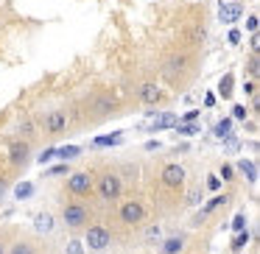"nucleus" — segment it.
<instances>
[{
	"mask_svg": "<svg viewBox=\"0 0 260 254\" xmlns=\"http://www.w3.org/2000/svg\"><path fill=\"white\" fill-rule=\"evenodd\" d=\"M196 64H199V51H190V48L182 45L171 48L159 62V79L171 87H185L196 73Z\"/></svg>",
	"mask_w": 260,
	"mask_h": 254,
	"instance_id": "nucleus-1",
	"label": "nucleus"
},
{
	"mask_svg": "<svg viewBox=\"0 0 260 254\" xmlns=\"http://www.w3.org/2000/svg\"><path fill=\"white\" fill-rule=\"evenodd\" d=\"M84 115H87V126H98L104 120L120 115V101L115 98L112 90H95L84 101Z\"/></svg>",
	"mask_w": 260,
	"mask_h": 254,
	"instance_id": "nucleus-2",
	"label": "nucleus"
},
{
	"mask_svg": "<svg viewBox=\"0 0 260 254\" xmlns=\"http://www.w3.org/2000/svg\"><path fill=\"white\" fill-rule=\"evenodd\" d=\"M40 126V134L45 137H64L70 131V120H68V109L64 106H48L40 112H31Z\"/></svg>",
	"mask_w": 260,
	"mask_h": 254,
	"instance_id": "nucleus-3",
	"label": "nucleus"
},
{
	"mask_svg": "<svg viewBox=\"0 0 260 254\" xmlns=\"http://www.w3.org/2000/svg\"><path fill=\"white\" fill-rule=\"evenodd\" d=\"M123 179L118 176L115 168H101L95 173V196L101 204H115L120 196H123Z\"/></svg>",
	"mask_w": 260,
	"mask_h": 254,
	"instance_id": "nucleus-4",
	"label": "nucleus"
},
{
	"mask_svg": "<svg viewBox=\"0 0 260 254\" xmlns=\"http://www.w3.org/2000/svg\"><path fill=\"white\" fill-rule=\"evenodd\" d=\"M92 221V209L84 201H64L62 204V226L70 232H81L87 229Z\"/></svg>",
	"mask_w": 260,
	"mask_h": 254,
	"instance_id": "nucleus-5",
	"label": "nucleus"
},
{
	"mask_svg": "<svg viewBox=\"0 0 260 254\" xmlns=\"http://www.w3.org/2000/svg\"><path fill=\"white\" fill-rule=\"evenodd\" d=\"M112 243H115V235H112V229H109L107 224H90L84 229V248L90 254L109 251V248H112Z\"/></svg>",
	"mask_w": 260,
	"mask_h": 254,
	"instance_id": "nucleus-6",
	"label": "nucleus"
},
{
	"mask_svg": "<svg viewBox=\"0 0 260 254\" xmlns=\"http://www.w3.org/2000/svg\"><path fill=\"white\" fill-rule=\"evenodd\" d=\"M64 193L73 198H90L95 196V170H73L68 173Z\"/></svg>",
	"mask_w": 260,
	"mask_h": 254,
	"instance_id": "nucleus-7",
	"label": "nucleus"
},
{
	"mask_svg": "<svg viewBox=\"0 0 260 254\" xmlns=\"http://www.w3.org/2000/svg\"><path fill=\"white\" fill-rule=\"evenodd\" d=\"M132 95H135L137 103H143V106L154 109V106H162L165 101H168V95H165V90L157 84L154 79H143L135 84V90H132Z\"/></svg>",
	"mask_w": 260,
	"mask_h": 254,
	"instance_id": "nucleus-8",
	"label": "nucleus"
},
{
	"mask_svg": "<svg viewBox=\"0 0 260 254\" xmlns=\"http://www.w3.org/2000/svg\"><path fill=\"white\" fill-rule=\"evenodd\" d=\"M118 221H120V226H126V229H137V226L146 221V204H143L140 198L123 201L118 207Z\"/></svg>",
	"mask_w": 260,
	"mask_h": 254,
	"instance_id": "nucleus-9",
	"label": "nucleus"
},
{
	"mask_svg": "<svg viewBox=\"0 0 260 254\" xmlns=\"http://www.w3.org/2000/svg\"><path fill=\"white\" fill-rule=\"evenodd\" d=\"M185 179H187V173L179 162H165L162 170H159V185L168 193H182L185 190Z\"/></svg>",
	"mask_w": 260,
	"mask_h": 254,
	"instance_id": "nucleus-10",
	"label": "nucleus"
},
{
	"mask_svg": "<svg viewBox=\"0 0 260 254\" xmlns=\"http://www.w3.org/2000/svg\"><path fill=\"white\" fill-rule=\"evenodd\" d=\"M31 154H34V142H28V140H20V137H14V140H9V151H6V157H9V165L12 168H25V165L31 162Z\"/></svg>",
	"mask_w": 260,
	"mask_h": 254,
	"instance_id": "nucleus-11",
	"label": "nucleus"
},
{
	"mask_svg": "<svg viewBox=\"0 0 260 254\" xmlns=\"http://www.w3.org/2000/svg\"><path fill=\"white\" fill-rule=\"evenodd\" d=\"M14 129H17L20 140H28V142L40 140V126H37V120H34V115H31V112H20L17 120H14Z\"/></svg>",
	"mask_w": 260,
	"mask_h": 254,
	"instance_id": "nucleus-12",
	"label": "nucleus"
},
{
	"mask_svg": "<svg viewBox=\"0 0 260 254\" xmlns=\"http://www.w3.org/2000/svg\"><path fill=\"white\" fill-rule=\"evenodd\" d=\"M204 42H207V28H204L202 23H193L185 28V34H182V48H190V51H199V48H204Z\"/></svg>",
	"mask_w": 260,
	"mask_h": 254,
	"instance_id": "nucleus-13",
	"label": "nucleus"
},
{
	"mask_svg": "<svg viewBox=\"0 0 260 254\" xmlns=\"http://www.w3.org/2000/svg\"><path fill=\"white\" fill-rule=\"evenodd\" d=\"M232 201V193H215L210 201H204L202 204V209H199V215H196V226L202 224L204 218H210V215L215 212V209H221V207H226V204Z\"/></svg>",
	"mask_w": 260,
	"mask_h": 254,
	"instance_id": "nucleus-14",
	"label": "nucleus"
},
{
	"mask_svg": "<svg viewBox=\"0 0 260 254\" xmlns=\"http://www.w3.org/2000/svg\"><path fill=\"white\" fill-rule=\"evenodd\" d=\"M185 248H187V235L185 232H176V235L165 237V240L159 243L157 254H185Z\"/></svg>",
	"mask_w": 260,
	"mask_h": 254,
	"instance_id": "nucleus-15",
	"label": "nucleus"
},
{
	"mask_svg": "<svg viewBox=\"0 0 260 254\" xmlns=\"http://www.w3.org/2000/svg\"><path fill=\"white\" fill-rule=\"evenodd\" d=\"M6 254H40V243H37L34 237H17V240L6 248Z\"/></svg>",
	"mask_w": 260,
	"mask_h": 254,
	"instance_id": "nucleus-16",
	"label": "nucleus"
},
{
	"mask_svg": "<svg viewBox=\"0 0 260 254\" xmlns=\"http://www.w3.org/2000/svg\"><path fill=\"white\" fill-rule=\"evenodd\" d=\"M115 170H118V176L123 179V185H126V182H129V185H135V182L140 179V165H137L135 159H129V162H120Z\"/></svg>",
	"mask_w": 260,
	"mask_h": 254,
	"instance_id": "nucleus-17",
	"label": "nucleus"
},
{
	"mask_svg": "<svg viewBox=\"0 0 260 254\" xmlns=\"http://www.w3.org/2000/svg\"><path fill=\"white\" fill-rule=\"evenodd\" d=\"M34 226H37L40 235H51V232L56 229V221H53L51 212H37L34 215Z\"/></svg>",
	"mask_w": 260,
	"mask_h": 254,
	"instance_id": "nucleus-18",
	"label": "nucleus"
},
{
	"mask_svg": "<svg viewBox=\"0 0 260 254\" xmlns=\"http://www.w3.org/2000/svg\"><path fill=\"white\" fill-rule=\"evenodd\" d=\"M241 12H243V6L241 3H224L221 6V23H238V17H241Z\"/></svg>",
	"mask_w": 260,
	"mask_h": 254,
	"instance_id": "nucleus-19",
	"label": "nucleus"
},
{
	"mask_svg": "<svg viewBox=\"0 0 260 254\" xmlns=\"http://www.w3.org/2000/svg\"><path fill=\"white\" fill-rule=\"evenodd\" d=\"M218 95L224 98V101H230V98L235 95V76L232 73H224V79L218 81Z\"/></svg>",
	"mask_w": 260,
	"mask_h": 254,
	"instance_id": "nucleus-20",
	"label": "nucleus"
},
{
	"mask_svg": "<svg viewBox=\"0 0 260 254\" xmlns=\"http://www.w3.org/2000/svg\"><path fill=\"white\" fill-rule=\"evenodd\" d=\"M176 120H179V118H176L174 112H162V115H159V118H157V120H154V123H151V131L174 129V126H176Z\"/></svg>",
	"mask_w": 260,
	"mask_h": 254,
	"instance_id": "nucleus-21",
	"label": "nucleus"
},
{
	"mask_svg": "<svg viewBox=\"0 0 260 254\" xmlns=\"http://www.w3.org/2000/svg\"><path fill=\"white\" fill-rule=\"evenodd\" d=\"M238 170L246 176L249 185H254V182H257V165H254L252 159H241V162H238Z\"/></svg>",
	"mask_w": 260,
	"mask_h": 254,
	"instance_id": "nucleus-22",
	"label": "nucleus"
},
{
	"mask_svg": "<svg viewBox=\"0 0 260 254\" xmlns=\"http://www.w3.org/2000/svg\"><path fill=\"white\" fill-rule=\"evenodd\" d=\"M243 70H246V76H249L252 81H257V76H260V59H257V53H249Z\"/></svg>",
	"mask_w": 260,
	"mask_h": 254,
	"instance_id": "nucleus-23",
	"label": "nucleus"
},
{
	"mask_svg": "<svg viewBox=\"0 0 260 254\" xmlns=\"http://www.w3.org/2000/svg\"><path fill=\"white\" fill-rule=\"evenodd\" d=\"M143 240H146V246H159V240H162V229H159V224L148 226L146 235H143Z\"/></svg>",
	"mask_w": 260,
	"mask_h": 254,
	"instance_id": "nucleus-24",
	"label": "nucleus"
},
{
	"mask_svg": "<svg viewBox=\"0 0 260 254\" xmlns=\"http://www.w3.org/2000/svg\"><path fill=\"white\" fill-rule=\"evenodd\" d=\"M79 154H81L79 146H64V148H56V151H53V157H56V159H64V162H68V159H76Z\"/></svg>",
	"mask_w": 260,
	"mask_h": 254,
	"instance_id": "nucleus-25",
	"label": "nucleus"
},
{
	"mask_svg": "<svg viewBox=\"0 0 260 254\" xmlns=\"http://www.w3.org/2000/svg\"><path fill=\"white\" fill-rule=\"evenodd\" d=\"M246 246H249V232H246V229H243V232H235V240H232L230 248H232L235 254H241Z\"/></svg>",
	"mask_w": 260,
	"mask_h": 254,
	"instance_id": "nucleus-26",
	"label": "nucleus"
},
{
	"mask_svg": "<svg viewBox=\"0 0 260 254\" xmlns=\"http://www.w3.org/2000/svg\"><path fill=\"white\" fill-rule=\"evenodd\" d=\"M120 140H123V137H120V131H115L112 137H95V140H92V146H95V148H104V146H118Z\"/></svg>",
	"mask_w": 260,
	"mask_h": 254,
	"instance_id": "nucleus-27",
	"label": "nucleus"
},
{
	"mask_svg": "<svg viewBox=\"0 0 260 254\" xmlns=\"http://www.w3.org/2000/svg\"><path fill=\"white\" fill-rule=\"evenodd\" d=\"M202 198H204V190H202V185L199 187H193L190 193H187V207H199V204H202Z\"/></svg>",
	"mask_w": 260,
	"mask_h": 254,
	"instance_id": "nucleus-28",
	"label": "nucleus"
},
{
	"mask_svg": "<svg viewBox=\"0 0 260 254\" xmlns=\"http://www.w3.org/2000/svg\"><path fill=\"white\" fill-rule=\"evenodd\" d=\"M174 129H176V134H182V137H190V134H199V131H202L196 123H176Z\"/></svg>",
	"mask_w": 260,
	"mask_h": 254,
	"instance_id": "nucleus-29",
	"label": "nucleus"
},
{
	"mask_svg": "<svg viewBox=\"0 0 260 254\" xmlns=\"http://www.w3.org/2000/svg\"><path fill=\"white\" fill-rule=\"evenodd\" d=\"M64 254H87V248H84V243L81 240H68V246H64Z\"/></svg>",
	"mask_w": 260,
	"mask_h": 254,
	"instance_id": "nucleus-30",
	"label": "nucleus"
},
{
	"mask_svg": "<svg viewBox=\"0 0 260 254\" xmlns=\"http://www.w3.org/2000/svg\"><path fill=\"white\" fill-rule=\"evenodd\" d=\"M218 179L226 182V185H230V182H235V168L224 162V165H221V170H218Z\"/></svg>",
	"mask_w": 260,
	"mask_h": 254,
	"instance_id": "nucleus-31",
	"label": "nucleus"
},
{
	"mask_svg": "<svg viewBox=\"0 0 260 254\" xmlns=\"http://www.w3.org/2000/svg\"><path fill=\"white\" fill-rule=\"evenodd\" d=\"M230 129H232V120L230 118L218 120V123H215V137H230Z\"/></svg>",
	"mask_w": 260,
	"mask_h": 254,
	"instance_id": "nucleus-32",
	"label": "nucleus"
},
{
	"mask_svg": "<svg viewBox=\"0 0 260 254\" xmlns=\"http://www.w3.org/2000/svg\"><path fill=\"white\" fill-rule=\"evenodd\" d=\"M31 193H34V185H31V182H23V185H17V190H14V196L20 198V201H23V198H28Z\"/></svg>",
	"mask_w": 260,
	"mask_h": 254,
	"instance_id": "nucleus-33",
	"label": "nucleus"
},
{
	"mask_svg": "<svg viewBox=\"0 0 260 254\" xmlns=\"http://www.w3.org/2000/svg\"><path fill=\"white\" fill-rule=\"evenodd\" d=\"M243 229H246V215L238 212L235 221H232V232H243Z\"/></svg>",
	"mask_w": 260,
	"mask_h": 254,
	"instance_id": "nucleus-34",
	"label": "nucleus"
},
{
	"mask_svg": "<svg viewBox=\"0 0 260 254\" xmlns=\"http://www.w3.org/2000/svg\"><path fill=\"white\" fill-rule=\"evenodd\" d=\"M221 185H224V182H221L218 176H207V185H204V187H207L210 193H218V190H221Z\"/></svg>",
	"mask_w": 260,
	"mask_h": 254,
	"instance_id": "nucleus-35",
	"label": "nucleus"
},
{
	"mask_svg": "<svg viewBox=\"0 0 260 254\" xmlns=\"http://www.w3.org/2000/svg\"><path fill=\"white\" fill-rule=\"evenodd\" d=\"M246 115H249V109L243 106V103H238V106H232V118H235V120H246Z\"/></svg>",
	"mask_w": 260,
	"mask_h": 254,
	"instance_id": "nucleus-36",
	"label": "nucleus"
},
{
	"mask_svg": "<svg viewBox=\"0 0 260 254\" xmlns=\"http://www.w3.org/2000/svg\"><path fill=\"white\" fill-rule=\"evenodd\" d=\"M68 173H70V168H68V165H56V168L45 170V176H68Z\"/></svg>",
	"mask_w": 260,
	"mask_h": 254,
	"instance_id": "nucleus-37",
	"label": "nucleus"
},
{
	"mask_svg": "<svg viewBox=\"0 0 260 254\" xmlns=\"http://www.w3.org/2000/svg\"><path fill=\"white\" fill-rule=\"evenodd\" d=\"M243 92H246L249 98H254V95H257V81H252V79L243 81Z\"/></svg>",
	"mask_w": 260,
	"mask_h": 254,
	"instance_id": "nucleus-38",
	"label": "nucleus"
},
{
	"mask_svg": "<svg viewBox=\"0 0 260 254\" xmlns=\"http://www.w3.org/2000/svg\"><path fill=\"white\" fill-rule=\"evenodd\" d=\"M196 118H199V109H190V112H185L179 120H176V123H193Z\"/></svg>",
	"mask_w": 260,
	"mask_h": 254,
	"instance_id": "nucleus-39",
	"label": "nucleus"
},
{
	"mask_svg": "<svg viewBox=\"0 0 260 254\" xmlns=\"http://www.w3.org/2000/svg\"><path fill=\"white\" fill-rule=\"evenodd\" d=\"M249 51H252V53H257V51H260V40H257V31H254V34H252V40H249Z\"/></svg>",
	"mask_w": 260,
	"mask_h": 254,
	"instance_id": "nucleus-40",
	"label": "nucleus"
},
{
	"mask_svg": "<svg viewBox=\"0 0 260 254\" xmlns=\"http://www.w3.org/2000/svg\"><path fill=\"white\" fill-rule=\"evenodd\" d=\"M246 28L252 31V34L257 31V14H249V20H246Z\"/></svg>",
	"mask_w": 260,
	"mask_h": 254,
	"instance_id": "nucleus-41",
	"label": "nucleus"
},
{
	"mask_svg": "<svg viewBox=\"0 0 260 254\" xmlns=\"http://www.w3.org/2000/svg\"><path fill=\"white\" fill-rule=\"evenodd\" d=\"M53 151H56V148H48V151L42 154V157H37V159H40L42 165H45V162H51V159H53Z\"/></svg>",
	"mask_w": 260,
	"mask_h": 254,
	"instance_id": "nucleus-42",
	"label": "nucleus"
},
{
	"mask_svg": "<svg viewBox=\"0 0 260 254\" xmlns=\"http://www.w3.org/2000/svg\"><path fill=\"white\" fill-rule=\"evenodd\" d=\"M238 42H241V31L232 28V31H230V45H238Z\"/></svg>",
	"mask_w": 260,
	"mask_h": 254,
	"instance_id": "nucleus-43",
	"label": "nucleus"
},
{
	"mask_svg": "<svg viewBox=\"0 0 260 254\" xmlns=\"http://www.w3.org/2000/svg\"><path fill=\"white\" fill-rule=\"evenodd\" d=\"M157 148H159V142H154V140L146 142V151H157Z\"/></svg>",
	"mask_w": 260,
	"mask_h": 254,
	"instance_id": "nucleus-44",
	"label": "nucleus"
},
{
	"mask_svg": "<svg viewBox=\"0 0 260 254\" xmlns=\"http://www.w3.org/2000/svg\"><path fill=\"white\" fill-rule=\"evenodd\" d=\"M6 246H9L6 237H0V254H6Z\"/></svg>",
	"mask_w": 260,
	"mask_h": 254,
	"instance_id": "nucleus-45",
	"label": "nucleus"
}]
</instances>
